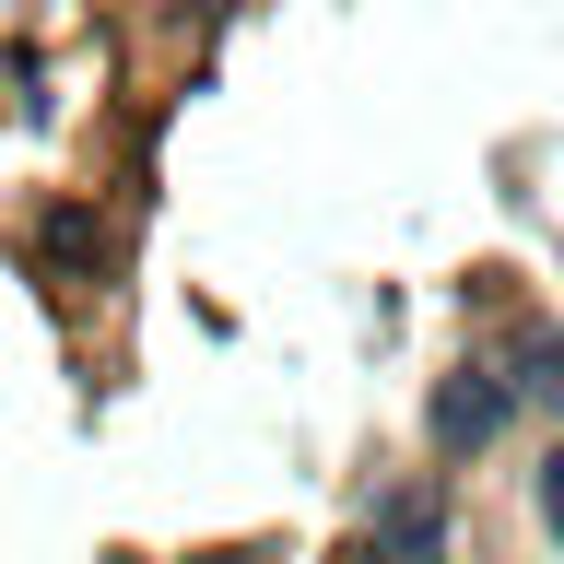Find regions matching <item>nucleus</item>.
I'll return each mask as SVG.
<instances>
[{"label": "nucleus", "instance_id": "nucleus-3", "mask_svg": "<svg viewBox=\"0 0 564 564\" xmlns=\"http://www.w3.org/2000/svg\"><path fill=\"white\" fill-rule=\"evenodd\" d=\"M529 400H553V412H564V341H529Z\"/></svg>", "mask_w": 564, "mask_h": 564}, {"label": "nucleus", "instance_id": "nucleus-2", "mask_svg": "<svg viewBox=\"0 0 564 564\" xmlns=\"http://www.w3.org/2000/svg\"><path fill=\"white\" fill-rule=\"evenodd\" d=\"M506 412H518V388L494 377V365H458V377L435 388V447H447V458H458V447H482Z\"/></svg>", "mask_w": 564, "mask_h": 564}, {"label": "nucleus", "instance_id": "nucleus-1", "mask_svg": "<svg viewBox=\"0 0 564 564\" xmlns=\"http://www.w3.org/2000/svg\"><path fill=\"white\" fill-rule=\"evenodd\" d=\"M365 564H447V494H435V482H400V494L377 506Z\"/></svg>", "mask_w": 564, "mask_h": 564}, {"label": "nucleus", "instance_id": "nucleus-4", "mask_svg": "<svg viewBox=\"0 0 564 564\" xmlns=\"http://www.w3.org/2000/svg\"><path fill=\"white\" fill-rule=\"evenodd\" d=\"M541 529H553V541H564V447L541 458Z\"/></svg>", "mask_w": 564, "mask_h": 564}]
</instances>
